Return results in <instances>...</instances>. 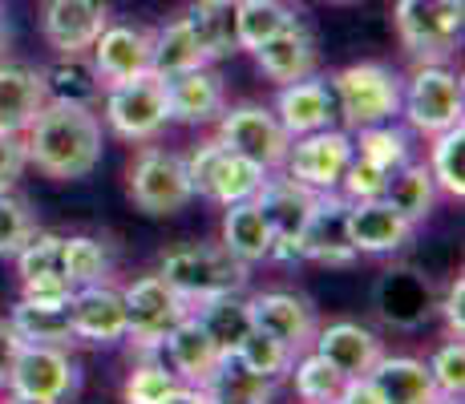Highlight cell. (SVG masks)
I'll return each mask as SVG.
<instances>
[{
	"instance_id": "3957f363",
	"label": "cell",
	"mask_w": 465,
	"mask_h": 404,
	"mask_svg": "<svg viewBox=\"0 0 465 404\" xmlns=\"http://www.w3.org/2000/svg\"><path fill=\"white\" fill-rule=\"evenodd\" d=\"M392 21L409 57L421 65H437L461 44L465 0H397Z\"/></svg>"
},
{
	"instance_id": "f5cc1de1",
	"label": "cell",
	"mask_w": 465,
	"mask_h": 404,
	"mask_svg": "<svg viewBox=\"0 0 465 404\" xmlns=\"http://www.w3.org/2000/svg\"><path fill=\"white\" fill-rule=\"evenodd\" d=\"M163 404H211V400H207V392L194 389V384H174L163 397Z\"/></svg>"
},
{
	"instance_id": "816d5d0a",
	"label": "cell",
	"mask_w": 465,
	"mask_h": 404,
	"mask_svg": "<svg viewBox=\"0 0 465 404\" xmlns=\"http://www.w3.org/2000/svg\"><path fill=\"white\" fill-rule=\"evenodd\" d=\"M441 311H445V323H450V328L461 336V331H465V280H461V275L450 283V291H445Z\"/></svg>"
},
{
	"instance_id": "681fc988",
	"label": "cell",
	"mask_w": 465,
	"mask_h": 404,
	"mask_svg": "<svg viewBox=\"0 0 465 404\" xmlns=\"http://www.w3.org/2000/svg\"><path fill=\"white\" fill-rule=\"evenodd\" d=\"M336 404H384V400H381L377 384H372L369 376H348L344 389H340V397H336Z\"/></svg>"
},
{
	"instance_id": "d4e9b609",
	"label": "cell",
	"mask_w": 465,
	"mask_h": 404,
	"mask_svg": "<svg viewBox=\"0 0 465 404\" xmlns=\"http://www.w3.org/2000/svg\"><path fill=\"white\" fill-rule=\"evenodd\" d=\"M369 380L377 384L384 404H437L433 376H429V364L417 360V356H381L372 364Z\"/></svg>"
},
{
	"instance_id": "e0dca14e",
	"label": "cell",
	"mask_w": 465,
	"mask_h": 404,
	"mask_svg": "<svg viewBox=\"0 0 465 404\" xmlns=\"http://www.w3.org/2000/svg\"><path fill=\"white\" fill-rule=\"evenodd\" d=\"M255 53V65L259 74L275 85H292V81H303L316 74V61H320V44H316V33L308 29L303 21H292L283 33L267 37Z\"/></svg>"
},
{
	"instance_id": "9f6ffc18",
	"label": "cell",
	"mask_w": 465,
	"mask_h": 404,
	"mask_svg": "<svg viewBox=\"0 0 465 404\" xmlns=\"http://www.w3.org/2000/svg\"><path fill=\"white\" fill-rule=\"evenodd\" d=\"M332 5H352V0H332Z\"/></svg>"
},
{
	"instance_id": "4316f807",
	"label": "cell",
	"mask_w": 465,
	"mask_h": 404,
	"mask_svg": "<svg viewBox=\"0 0 465 404\" xmlns=\"http://www.w3.org/2000/svg\"><path fill=\"white\" fill-rule=\"evenodd\" d=\"M235 8H239V0H191V8L183 13L186 29L194 33V41H199L207 61H223L231 53H239Z\"/></svg>"
},
{
	"instance_id": "bcb514c9",
	"label": "cell",
	"mask_w": 465,
	"mask_h": 404,
	"mask_svg": "<svg viewBox=\"0 0 465 404\" xmlns=\"http://www.w3.org/2000/svg\"><path fill=\"white\" fill-rule=\"evenodd\" d=\"M178 384L174 372H166L163 364H142L130 372L126 380V404H163V397Z\"/></svg>"
},
{
	"instance_id": "484cf974",
	"label": "cell",
	"mask_w": 465,
	"mask_h": 404,
	"mask_svg": "<svg viewBox=\"0 0 465 404\" xmlns=\"http://www.w3.org/2000/svg\"><path fill=\"white\" fill-rule=\"evenodd\" d=\"M163 352L170 360V372L183 376V380H191L194 389H199V384L211 376V368L223 360V352L214 348V340L207 336V328H203L194 316H186L183 323H174V328H170V336L163 340Z\"/></svg>"
},
{
	"instance_id": "f35d334b",
	"label": "cell",
	"mask_w": 465,
	"mask_h": 404,
	"mask_svg": "<svg viewBox=\"0 0 465 404\" xmlns=\"http://www.w3.org/2000/svg\"><path fill=\"white\" fill-rule=\"evenodd\" d=\"M292 372H296V392L303 404H336L340 389L348 380L320 352H300V360H292Z\"/></svg>"
},
{
	"instance_id": "b9f144b4",
	"label": "cell",
	"mask_w": 465,
	"mask_h": 404,
	"mask_svg": "<svg viewBox=\"0 0 465 404\" xmlns=\"http://www.w3.org/2000/svg\"><path fill=\"white\" fill-rule=\"evenodd\" d=\"M105 271H110V255L97 239L89 235H77V239H65V275L74 287H85V283H102Z\"/></svg>"
},
{
	"instance_id": "11a10c76",
	"label": "cell",
	"mask_w": 465,
	"mask_h": 404,
	"mask_svg": "<svg viewBox=\"0 0 465 404\" xmlns=\"http://www.w3.org/2000/svg\"><path fill=\"white\" fill-rule=\"evenodd\" d=\"M5 404H45V400H25V397H8Z\"/></svg>"
},
{
	"instance_id": "4fadbf2b",
	"label": "cell",
	"mask_w": 465,
	"mask_h": 404,
	"mask_svg": "<svg viewBox=\"0 0 465 404\" xmlns=\"http://www.w3.org/2000/svg\"><path fill=\"white\" fill-rule=\"evenodd\" d=\"M252 308V323L267 336H275L296 360L300 352H308L312 340H316V308H312L308 295L296 291H263L255 300H247Z\"/></svg>"
},
{
	"instance_id": "5bb4252c",
	"label": "cell",
	"mask_w": 465,
	"mask_h": 404,
	"mask_svg": "<svg viewBox=\"0 0 465 404\" xmlns=\"http://www.w3.org/2000/svg\"><path fill=\"white\" fill-rule=\"evenodd\" d=\"M110 25V0H41V33L57 53H89Z\"/></svg>"
},
{
	"instance_id": "44dd1931",
	"label": "cell",
	"mask_w": 465,
	"mask_h": 404,
	"mask_svg": "<svg viewBox=\"0 0 465 404\" xmlns=\"http://www.w3.org/2000/svg\"><path fill=\"white\" fill-rule=\"evenodd\" d=\"M344 199H336L332 191L320 194L312 222L303 227V263H320V267H352L356 251L348 242L344 231Z\"/></svg>"
},
{
	"instance_id": "f907efd6",
	"label": "cell",
	"mask_w": 465,
	"mask_h": 404,
	"mask_svg": "<svg viewBox=\"0 0 465 404\" xmlns=\"http://www.w3.org/2000/svg\"><path fill=\"white\" fill-rule=\"evenodd\" d=\"M25 340L13 331V323L0 320V389H8V372H13L16 364V352H21Z\"/></svg>"
},
{
	"instance_id": "8992f818",
	"label": "cell",
	"mask_w": 465,
	"mask_h": 404,
	"mask_svg": "<svg viewBox=\"0 0 465 404\" xmlns=\"http://www.w3.org/2000/svg\"><path fill=\"white\" fill-rule=\"evenodd\" d=\"M170 122L166 77L142 74L134 81L105 85V125L126 142H150Z\"/></svg>"
},
{
	"instance_id": "ba28073f",
	"label": "cell",
	"mask_w": 465,
	"mask_h": 404,
	"mask_svg": "<svg viewBox=\"0 0 465 404\" xmlns=\"http://www.w3.org/2000/svg\"><path fill=\"white\" fill-rule=\"evenodd\" d=\"M401 110L413 130L437 138L441 130L461 122L465 110V94H461V77L453 74L450 65H421L413 77H409L405 94H401Z\"/></svg>"
},
{
	"instance_id": "6f0895ef",
	"label": "cell",
	"mask_w": 465,
	"mask_h": 404,
	"mask_svg": "<svg viewBox=\"0 0 465 404\" xmlns=\"http://www.w3.org/2000/svg\"><path fill=\"white\" fill-rule=\"evenodd\" d=\"M437 404H461V400H437Z\"/></svg>"
},
{
	"instance_id": "2e32d148",
	"label": "cell",
	"mask_w": 465,
	"mask_h": 404,
	"mask_svg": "<svg viewBox=\"0 0 465 404\" xmlns=\"http://www.w3.org/2000/svg\"><path fill=\"white\" fill-rule=\"evenodd\" d=\"M69 316H74V340H85V344H118V340H126V300L110 283L74 287Z\"/></svg>"
},
{
	"instance_id": "7bdbcfd3",
	"label": "cell",
	"mask_w": 465,
	"mask_h": 404,
	"mask_svg": "<svg viewBox=\"0 0 465 404\" xmlns=\"http://www.w3.org/2000/svg\"><path fill=\"white\" fill-rule=\"evenodd\" d=\"M429 376H433V389L441 400L465 397V344H461V336L437 348L433 360H429Z\"/></svg>"
},
{
	"instance_id": "603a6c76",
	"label": "cell",
	"mask_w": 465,
	"mask_h": 404,
	"mask_svg": "<svg viewBox=\"0 0 465 404\" xmlns=\"http://www.w3.org/2000/svg\"><path fill=\"white\" fill-rule=\"evenodd\" d=\"M312 348H316L332 368H340L344 376H369L372 364L384 356L377 331H369L364 323H348V320L328 323L324 331H316Z\"/></svg>"
},
{
	"instance_id": "f6af8a7d",
	"label": "cell",
	"mask_w": 465,
	"mask_h": 404,
	"mask_svg": "<svg viewBox=\"0 0 465 404\" xmlns=\"http://www.w3.org/2000/svg\"><path fill=\"white\" fill-rule=\"evenodd\" d=\"M389 170L372 166V162L356 158L348 162L344 178H340V191H344V202H369V199H384V191H389Z\"/></svg>"
},
{
	"instance_id": "836d02e7",
	"label": "cell",
	"mask_w": 465,
	"mask_h": 404,
	"mask_svg": "<svg viewBox=\"0 0 465 404\" xmlns=\"http://www.w3.org/2000/svg\"><path fill=\"white\" fill-rule=\"evenodd\" d=\"M292 21H300V8L292 0H239L235 41H239V49H259L267 37L288 29Z\"/></svg>"
},
{
	"instance_id": "ab89813d",
	"label": "cell",
	"mask_w": 465,
	"mask_h": 404,
	"mask_svg": "<svg viewBox=\"0 0 465 404\" xmlns=\"http://www.w3.org/2000/svg\"><path fill=\"white\" fill-rule=\"evenodd\" d=\"M231 356H235V360L243 364V368H252L255 376H267V380H275V376H283V372L292 368V352H288V348H283L275 336L259 331V328L247 331V336L239 340V348H235Z\"/></svg>"
},
{
	"instance_id": "d590c367",
	"label": "cell",
	"mask_w": 465,
	"mask_h": 404,
	"mask_svg": "<svg viewBox=\"0 0 465 404\" xmlns=\"http://www.w3.org/2000/svg\"><path fill=\"white\" fill-rule=\"evenodd\" d=\"M381 311L389 323L413 328L417 320H425L429 311V287L421 275L413 271H389V280L381 283Z\"/></svg>"
},
{
	"instance_id": "7dc6e473",
	"label": "cell",
	"mask_w": 465,
	"mask_h": 404,
	"mask_svg": "<svg viewBox=\"0 0 465 404\" xmlns=\"http://www.w3.org/2000/svg\"><path fill=\"white\" fill-rule=\"evenodd\" d=\"M29 166V146H25V133H5L0 130V191H13L16 178Z\"/></svg>"
},
{
	"instance_id": "8fae6325",
	"label": "cell",
	"mask_w": 465,
	"mask_h": 404,
	"mask_svg": "<svg viewBox=\"0 0 465 404\" xmlns=\"http://www.w3.org/2000/svg\"><path fill=\"white\" fill-rule=\"evenodd\" d=\"M219 142L263 170H280L283 158H288V146H292L288 130H283L280 118H275L272 110H263V105L223 110L219 113Z\"/></svg>"
},
{
	"instance_id": "9c48e42d",
	"label": "cell",
	"mask_w": 465,
	"mask_h": 404,
	"mask_svg": "<svg viewBox=\"0 0 465 404\" xmlns=\"http://www.w3.org/2000/svg\"><path fill=\"white\" fill-rule=\"evenodd\" d=\"M130 199L150 219H166L178 214L194 199L191 174H186L183 154H166V150H142L138 162L130 166Z\"/></svg>"
},
{
	"instance_id": "52a82bcc",
	"label": "cell",
	"mask_w": 465,
	"mask_h": 404,
	"mask_svg": "<svg viewBox=\"0 0 465 404\" xmlns=\"http://www.w3.org/2000/svg\"><path fill=\"white\" fill-rule=\"evenodd\" d=\"M122 300H126V340L138 352H158L170 328L191 316V303L163 275H146V280L130 283Z\"/></svg>"
},
{
	"instance_id": "d6986e66",
	"label": "cell",
	"mask_w": 465,
	"mask_h": 404,
	"mask_svg": "<svg viewBox=\"0 0 465 404\" xmlns=\"http://www.w3.org/2000/svg\"><path fill=\"white\" fill-rule=\"evenodd\" d=\"M320 194L324 191H312V186L296 182V178H263V186L255 191V206L263 211L267 227H272V239H300L303 242V227L312 222V211H316Z\"/></svg>"
},
{
	"instance_id": "30bf717a",
	"label": "cell",
	"mask_w": 465,
	"mask_h": 404,
	"mask_svg": "<svg viewBox=\"0 0 465 404\" xmlns=\"http://www.w3.org/2000/svg\"><path fill=\"white\" fill-rule=\"evenodd\" d=\"M8 392L25 400L61 404L77 392V364L57 344H21L13 372H8Z\"/></svg>"
},
{
	"instance_id": "1f68e13d",
	"label": "cell",
	"mask_w": 465,
	"mask_h": 404,
	"mask_svg": "<svg viewBox=\"0 0 465 404\" xmlns=\"http://www.w3.org/2000/svg\"><path fill=\"white\" fill-rule=\"evenodd\" d=\"M191 316L207 328V336L214 340V348H219L223 356L235 352L239 340L255 328V323H252V308H247V300H239V295H211V300L194 303Z\"/></svg>"
},
{
	"instance_id": "9a60e30c",
	"label": "cell",
	"mask_w": 465,
	"mask_h": 404,
	"mask_svg": "<svg viewBox=\"0 0 465 404\" xmlns=\"http://www.w3.org/2000/svg\"><path fill=\"white\" fill-rule=\"evenodd\" d=\"M150 44L154 33L138 29V25H105L102 37L89 49L102 85H118V81H134L142 74H150Z\"/></svg>"
},
{
	"instance_id": "7c38bea8",
	"label": "cell",
	"mask_w": 465,
	"mask_h": 404,
	"mask_svg": "<svg viewBox=\"0 0 465 404\" xmlns=\"http://www.w3.org/2000/svg\"><path fill=\"white\" fill-rule=\"evenodd\" d=\"M352 133L344 130H316V133H303V138H292L288 146V174L296 182L312 186V191H336L340 178H344L348 162H352Z\"/></svg>"
},
{
	"instance_id": "cb8c5ba5",
	"label": "cell",
	"mask_w": 465,
	"mask_h": 404,
	"mask_svg": "<svg viewBox=\"0 0 465 404\" xmlns=\"http://www.w3.org/2000/svg\"><path fill=\"white\" fill-rule=\"evenodd\" d=\"M49 102L41 69L33 65H0V130L25 133Z\"/></svg>"
},
{
	"instance_id": "d6a6232c",
	"label": "cell",
	"mask_w": 465,
	"mask_h": 404,
	"mask_svg": "<svg viewBox=\"0 0 465 404\" xmlns=\"http://www.w3.org/2000/svg\"><path fill=\"white\" fill-rule=\"evenodd\" d=\"M384 202H389L392 211H401V219H405L409 227L425 222L429 214H433V202H437V182H433L425 162H405L401 170H392Z\"/></svg>"
},
{
	"instance_id": "ee69618b",
	"label": "cell",
	"mask_w": 465,
	"mask_h": 404,
	"mask_svg": "<svg viewBox=\"0 0 465 404\" xmlns=\"http://www.w3.org/2000/svg\"><path fill=\"white\" fill-rule=\"evenodd\" d=\"M33 235L37 222L29 214V202L16 199L13 191H0V255H16Z\"/></svg>"
},
{
	"instance_id": "ac0fdd59",
	"label": "cell",
	"mask_w": 465,
	"mask_h": 404,
	"mask_svg": "<svg viewBox=\"0 0 465 404\" xmlns=\"http://www.w3.org/2000/svg\"><path fill=\"white\" fill-rule=\"evenodd\" d=\"M344 231L352 242L356 255H392L401 251L413 235L401 211H392L384 199H369V202H348L344 206Z\"/></svg>"
},
{
	"instance_id": "4dcf8cb0",
	"label": "cell",
	"mask_w": 465,
	"mask_h": 404,
	"mask_svg": "<svg viewBox=\"0 0 465 404\" xmlns=\"http://www.w3.org/2000/svg\"><path fill=\"white\" fill-rule=\"evenodd\" d=\"M13 331L25 340V344H57L69 348L74 344V316H69V300L65 303H33L21 300L13 308Z\"/></svg>"
},
{
	"instance_id": "7402d4cb",
	"label": "cell",
	"mask_w": 465,
	"mask_h": 404,
	"mask_svg": "<svg viewBox=\"0 0 465 404\" xmlns=\"http://www.w3.org/2000/svg\"><path fill=\"white\" fill-rule=\"evenodd\" d=\"M166 105H170V122H186V125L214 122L223 113V77L207 65L166 77Z\"/></svg>"
},
{
	"instance_id": "c3c4849f",
	"label": "cell",
	"mask_w": 465,
	"mask_h": 404,
	"mask_svg": "<svg viewBox=\"0 0 465 404\" xmlns=\"http://www.w3.org/2000/svg\"><path fill=\"white\" fill-rule=\"evenodd\" d=\"M21 300H33V303H65V300H74V283H69L65 275L21 280Z\"/></svg>"
},
{
	"instance_id": "7a4b0ae2",
	"label": "cell",
	"mask_w": 465,
	"mask_h": 404,
	"mask_svg": "<svg viewBox=\"0 0 465 404\" xmlns=\"http://www.w3.org/2000/svg\"><path fill=\"white\" fill-rule=\"evenodd\" d=\"M163 280L183 295L186 303H203L211 295H239L247 287V263L235 259L227 247L211 242H186L163 255Z\"/></svg>"
},
{
	"instance_id": "f546056e",
	"label": "cell",
	"mask_w": 465,
	"mask_h": 404,
	"mask_svg": "<svg viewBox=\"0 0 465 404\" xmlns=\"http://www.w3.org/2000/svg\"><path fill=\"white\" fill-rule=\"evenodd\" d=\"M223 247L235 259H243L247 267L267 259V251H272V227H267L263 211L252 199L227 206V214H223Z\"/></svg>"
},
{
	"instance_id": "6da1fadb",
	"label": "cell",
	"mask_w": 465,
	"mask_h": 404,
	"mask_svg": "<svg viewBox=\"0 0 465 404\" xmlns=\"http://www.w3.org/2000/svg\"><path fill=\"white\" fill-rule=\"evenodd\" d=\"M29 162L53 182L89 178L102 162V118L94 105L77 102H45L37 122L25 130Z\"/></svg>"
},
{
	"instance_id": "8d00e7d4",
	"label": "cell",
	"mask_w": 465,
	"mask_h": 404,
	"mask_svg": "<svg viewBox=\"0 0 465 404\" xmlns=\"http://www.w3.org/2000/svg\"><path fill=\"white\" fill-rule=\"evenodd\" d=\"M352 150H356V158L372 162V166L389 170V174H392V170H401L405 162H413V146H409V133H405V130H397V125H389V122H381V125H364V130H356Z\"/></svg>"
},
{
	"instance_id": "e575fe53",
	"label": "cell",
	"mask_w": 465,
	"mask_h": 404,
	"mask_svg": "<svg viewBox=\"0 0 465 404\" xmlns=\"http://www.w3.org/2000/svg\"><path fill=\"white\" fill-rule=\"evenodd\" d=\"M199 65H211V61L203 57L199 41L186 29L183 16H174V21L154 33V44H150V74L174 77V74H186V69H199Z\"/></svg>"
},
{
	"instance_id": "f1b7e54d",
	"label": "cell",
	"mask_w": 465,
	"mask_h": 404,
	"mask_svg": "<svg viewBox=\"0 0 465 404\" xmlns=\"http://www.w3.org/2000/svg\"><path fill=\"white\" fill-rule=\"evenodd\" d=\"M49 102H77V105H94L102 97V77H97L89 53H57L49 69H41Z\"/></svg>"
},
{
	"instance_id": "277c9868",
	"label": "cell",
	"mask_w": 465,
	"mask_h": 404,
	"mask_svg": "<svg viewBox=\"0 0 465 404\" xmlns=\"http://www.w3.org/2000/svg\"><path fill=\"white\" fill-rule=\"evenodd\" d=\"M328 85H332V97H336V113L352 125V130L392 122V113H401V94H405V81L392 74L389 65L361 61V65L340 69Z\"/></svg>"
},
{
	"instance_id": "60d3db41",
	"label": "cell",
	"mask_w": 465,
	"mask_h": 404,
	"mask_svg": "<svg viewBox=\"0 0 465 404\" xmlns=\"http://www.w3.org/2000/svg\"><path fill=\"white\" fill-rule=\"evenodd\" d=\"M16 271L21 280H45V275H65V235H33L16 251ZM69 280V275H65Z\"/></svg>"
},
{
	"instance_id": "74e56055",
	"label": "cell",
	"mask_w": 465,
	"mask_h": 404,
	"mask_svg": "<svg viewBox=\"0 0 465 404\" xmlns=\"http://www.w3.org/2000/svg\"><path fill=\"white\" fill-rule=\"evenodd\" d=\"M429 174L453 199H465V125H450L433 138V158H429Z\"/></svg>"
},
{
	"instance_id": "5b68a950",
	"label": "cell",
	"mask_w": 465,
	"mask_h": 404,
	"mask_svg": "<svg viewBox=\"0 0 465 404\" xmlns=\"http://www.w3.org/2000/svg\"><path fill=\"white\" fill-rule=\"evenodd\" d=\"M186 174H191V191L199 194V199L231 206V202L255 199V191L263 186V178L272 174V170L255 166V162L235 154L231 146H223L219 138H211L186 158Z\"/></svg>"
},
{
	"instance_id": "db71d44e",
	"label": "cell",
	"mask_w": 465,
	"mask_h": 404,
	"mask_svg": "<svg viewBox=\"0 0 465 404\" xmlns=\"http://www.w3.org/2000/svg\"><path fill=\"white\" fill-rule=\"evenodd\" d=\"M5 49H8V25H5V16H0V57H5Z\"/></svg>"
},
{
	"instance_id": "ffe728a7",
	"label": "cell",
	"mask_w": 465,
	"mask_h": 404,
	"mask_svg": "<svg viewBox=\"0 0 465 404\" xmlns=\"http://www.w3.org/2000/svg\"><path fill=\"white\" fill-rule=\"evenodd\" d=\"M275 118L288 130V138H303V133L328 130L336 118V97L332 85L320 81L316 74L292 81V85H280V97H275Z\"/></svg>"
},
{
	"instance_id": "83f0119b",
	"label": "cell",
	"mask_w": 465,
	"mask_h": 404,
	"mask_svg": "<svg viewBox=\"0 0 465 404\" xmlns=\"http://www.w3.org/2000/svg\"><path fill=\"white\" fill-rule=\"evenodd\" d=\"M199 389L207 392L211 404H272V397H275V380L255 376L252 368H243L235 356H223Z\"/></svg>"
}]
</instances>
